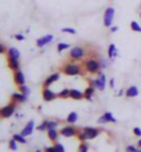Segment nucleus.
Wrapping results in <instances>:
<instances>
[{
    "label": "nucleus",
    "instance_id": "39448f33",
    "mask_svg": "<svg viewBox=\"0 0 141 152\" xmlns=\"http://www.w3.org/2000/svg\"><path fill=\"white\" fill-rule=\"evenodd\" d=\"M17 105H18L17 102L11 101V104L1 107V109H0V116H1V119H8V118H11V116L15 115Z\"/></svg>",
    "mask_w": 141,
    "mask_h": 152
},
{
    "label": "nucleus",
    "instance_id": "423d86ee",
    "mask_svg": "<svg viewBox=\"0 0 141 152\" xmlns=\"http://www.w3.org/2000/svg\"><path fill=\"white\" fill-rule=\"evenodd\" d=\"M115 20V8L113 7H108L104 11V26L105 28H111Z\"/></svg>",
    "mask_w": 141,
    "mask_h": 152
},
{
    "label": "nucleus",
    "instance_id": "f704fd0d",
    "mask_svg": "<svg viewBox=\"0 0 141 152\" xmlns=\"http://www.w3.org/2000/svg\"><path fill=\"white\" fill-rule=\"evenodd\" d=\"M126 152H140V148H137V147L133 144H130L126 147Z\"/></svg>",
    "mask_w": 141,
    "mask_h": 152
},
{
    "label": "nucleus",
    "instance_id": "393cba45",
    "mask_svg": "<svg viewBox=\"0 0 141 152\" xmlns=\"http://www.w3.org/2000/svg\"><path fill=\"white\" fill-rule=\"evenodd\" d=\"M130 28H132L133 32L141 33V24H138L137 21H132V22H130Z\"/></svg>",
    "mask_w": 141,
    "mask_h": 152
},
{
    "label": "nucleus",
    "instance_id": "473e14b6",
    "mask_svg": "<svg viewBox=\"0 0 141 152\" xmlns=\"http://www.w3.org/2000/svg\"><path fill=\"white\" fill-rule=\"evenodd\" d=\"M58 120H48V124H47V130H51V129H57L58 127Z\"/></svg>",
    "mask_w": 141,
    "mask_h": 152
},
{
    "label": "nucleus",
    "instance_id": "bb28decb",
    "mask_svg": "<svg viewBox=\"0 0 141 152\" xmlns=\"http://www.w3.org/2000/svg\"><path fill=\"white\" fill-rule=\"evenodd\" d=\"M12 138L15 141H18L20 144H26V138H25L21 133H18V134H12Z\"/></svg>",
    "mask_w": 141,
    "mask_h": 152
},
{
    "label": "nucleus",
    "instance_id": "37998d69",
    "mask_svg": "<svg viewBox=\"0 0 141 152\" xmlns=\"http://www.w3.org/2000/svg\"><path fill=\"white\" fill-rule=\"evenodd\" d=\"M45 152H56L54 145H53V147H45Z\"/></svg>",
    "mask_w": 141,
    "mask_h": 152
},
{
    "label": "nucleus",
    "instance_id": "f257e3e1",
    "mask_svg": "<svg viewBox=\"0 0 141 152\" xmlns=\"http://www.w3.org/2000/svg\"><path fill=\"white\" fill-rule=\"evenodd\" d=\"M62 72L66 76H79V75H83V69H82V66L77 62L71 61V62H66L62 66Z\"/></svg>",
    "mask_w": 141,
    "mask_h": 152
},
{
    "label": "nucleus",
    "instance_id": "dca6fc26",
    "mask_svg": "<svg viewBox=\"0 0 141 152\" xmlns=\"http://www.w3.org/2000/svg\"><path fill=\"white\" fill-rule=\"evenodd\" d=\"M71 98L72 100H83L85 98V91H80L79 88H71Z\"/></svg>",
    "mask_w": 141,
    "mask_h": 152
},
{
    "label": "nucleus",
    "instance_id": "4c0bfd02",
    "mask_svg": "<svg viewBox=\"0 0 141 152\" xmlns=\"http://www.w3.org/2000/svg\"><path fill=\"white\" fill-rule=\"evenodd\" d=\"M14 39L18 40V42H24V40H25V35H24V33H17V35H14Z\"/></svg>",
    "mask_w": 141,
    "mask_h": 152
},
{
    "label": "nucleus",
    "instance_id": "c756f323",
    "mask_svg": "<svg viewBox=\"0 0 141 152\" xmlns=\"http://www.w3.org/2000/svg\"><path fill=\"white\" fill-rule=\"evenodd\" d=\"M18 144H20L18 141H15L14 138H11V140H10V142H8V147H10V149H11V151H17V149H18Z\"/></svg>",
    "mask_w": 141,
    "mask_h": 152
},
{
    "label": "nucleus",
    "instance_id": "7ed1b4c3",
    "mask_svg": "<svg viewBox=\"0 0 141 152\" xmlns=\"http://www.w3.org/2000/svg\"><path fill=\"white\" fill-rule=\"evenodd\" d=\"M86 48L83 47V46H73V47L69 48V53H68V57L71 61H75V62H77V61H82L83 58L86 57Z\"/></svg>",
    "mask_w": 141,
    "mask_h": 152
},
{
    "label": "nucleus",
    "instance_id": "0eeeda50",
    "mask_svg": "<svg viewBox=\"0 0 141 152\" xmlns=\"http://www.w3.org/2000/svg\"><path fill=\"white\" fill-rule=\"evenodd\" d=\"M77 129L75 127V126H72V124H69V126H64V127L60 130V134L62 137H65V138H71V137H75L77 136Z\"/></svg>",
    "mask_w": 141,
    "mask_h": 152
},
{
    "label": "nucleus",
    "instance_id": "5701e85b",
    "mask_svg": "<svg viewBox=\"0 0 141 152\" xmlns=\"http://www.w3.org/2000/svg\"><path fill=\"white\" fill-rule=\"evenodd\" d=\"M138 96V87L137 86H130L127 90H126V97L129 98H134V97Z\"/></svg>",
    "mask_w": 141,
    "mask_h": 152
},
{
    "label": "nucleus",
    "instance_id": "de8ad7c7",
    "mask_svg": "<svg viewBox=\"0 0 141 152\" xmlns=\"http://www.w3.org/2000/svg\"><path fill=\"white\" fill-rule=\"evenodd\" d=\"M33 152H42V151H40V149H36V151H33Z\"/></svg>",
    "mask_w": 141,
    "mask_h": 152
},
{
    "label": "nucleus",
    "instance_id": "f8f14e48",
    "mask_svg": "<svg viewBox=\"0 0 141 152\" xmlns=\"http://www.w3.org/2000/svg\"><path fill=\"white\" fill-rule=\"evenodd\" d=\"M28 97L29 96H25L24 93L15 91V93H12L11 94V101H14V102H17V104H24V102L28 101Z\"/></svg>",
    "mask_w": 141,
    "mask_h": 152
},
{
    "label": "nucleus",
    "instance_id": "c85d7f7f",
    "mask_svg": "<svg viewBox=\"0 0 141 152\" xmlns=\"http://www.w3.org/2000/svg\"><path fill=\"white\" fill-rule=\"evenodd\" d=\"M47 124H48V120H43L36 127V130H39V132H47Z\"/></svg>",
    "mask_w": 141,
    "mask_h": 152
},
{
    "label": "nucleus",
    "instance_id": "9b49d317",
    "mask_svg": "<svg viewBox=\"0 0 141 152\" xmlns=\"http://www.w3.org/2000/svg\"><path fill=\"white\" fill-rule=\"evenodd\" d=\"M14 83H15L18 87L22 86V84H26V77H25L24 72H22L21 69H18V71L14 72Z\"/></svg>",
    "mask_w": 141,
    "mask_h": 152
},
{
    "label": "nucleus",
    "instance_id": "2f4dec72",
    "mask_svg": "<svg viewBox=\"0 0 141 152\" xmlns=\"http://www.w3.org/2000/svg\"><path fill=\"white\" fill-rule=\"evenodd\" d=\"M61 32H62V33H69V35H76L77 31L75 28H69V26H66V28L61 29Z\"/></svg>",
    "mask_w": 141,
    "mask_h": 152
},
{
    "label": "nucleus",
    "instance_id": "f03ea898",
    "mask_svg": "<svg viewBox=\"0 0 141 152\" xmlns=\"http://www.w3.org/2000/svg\"><path fill=\"white\" fill-rule=\"evenodd\" d=\"M83 68L87 73H98L101 71V65H100V60L94 58V57H89L87 60H85Z\"/></svg>",
    "mask_w": 141,
    "mask_h": 152
},
{
    "label": "nucleus",
    "instance_id": "f3484780",
    "mask_svg": "<svg viewBox=\"0 0 141 152\" xmlns=\"http://www.w3.org/2000/svg\"><path fill=\"white\" fill-rule=\"evenodd\" d=\"M118 56H119V53H118L116 46H115L113 43H111L108 46V58H109V61H112L113 58H116Z\"/></svg>",
    "mask_w": 141,
    "mask_h": 152
},
{
    "label": "nucleus",
    "instance_id": "6ab92c4d",
    "mask_svg": "<svg viewBox=\"0 0 141 152\" xmlns=\"http://www.w3.org/2000/svg\"><path fill=\"white\" fill-rule=\"evenodd\" d=\"M97 88L94 87L93 84H89L87 87H86V90H85V98L87 101H91L93 100V96H94V91H96Z\"/></svg>",
    "mask_w": 141,
    "mask_h": 152
},
{
    "label": "nucleus",
    "instance_id": "a878e982",
    "mask_svg": "<svg viewBox=\"0 0 141 152\" xmlns=\"http://www.w3.org/2000/svg\"><path fill=\"white\" fill-rule=\"evenodd\" d=\"M68 48H71V44L69 43H58L57 44V51L58 53H62V51H65V50H68Z\"/></svg>",
    "mask_w": 141,
    "mask_h": 152
},
{
    "label": "nucleus",
    "instance_id": "72a5a7b5",
    "mask_svg": "<svg viewBox=\"0 0 141 152\" xmlns=\"http://www.w3.org/2000/svg\"><path fill=\"white\" fill-rule=\"evenodd\" d=\"M18 88H20L21 93H24L25 96H29V94H31V88H29L26 84H22V86H20Z\"/></svg>",
    "mask_w": 141,
    "mask_h": 152
},
{
    "label": "nucleus",
    "instance_id": "e433bc0d",
    "mask_svg": "<svg viewBox=\"0 0 141 152\" xmlns=\"http://www.w3.org/2000/svg\"><path fill=\"white\" fill-rule=\"evenodd\" d=\"M100 60V65H101V69H105L107 66H108V61L105 60V58H102V57H100L98 58Z\"/></svg>",
    "mask_w": 141,
    "mask_h": 152
},
{
    "label": "nucleus",
    "instance_id": "1a4fd4ad",
    "mask_svg": "<svg viewBox=\"0 0 141 152\" xmlns=\"http://www.w3.org/2000/svg\"><path fill=\"white\" fill-rule=\"evenodd\" d=\"M54 40V36H53L51 33H47V35H45V36H40L39 39L36 40V46L39 48H45L47 44H50Z\"/></svg>",
    "mask_w": 141,
    "mask_h": 152
},
{
    "label": "nucleus",
    "instance_id": "79ce46f5",
    "mask_svg": "<svg viewBox=\"0 0 141 152\" xmlns=\"http://www.w3.org/2000/svg\"><path fill=\"white\" fill-rule=\"evenodd\" d=\"M108 86H109L111 88L115 87V79H113V77H111V79L108 80Z\"/></svg>",
    "mask_w": 141,
    "mask_h": 152
},
{
    "label": "nucleus",
    "instance_id": "c9c22d12",
    "mask_svg": "<svg viewBox=\"0 0 141 152\" xmlns=\"http://www.w3.org/2000/svg\"><path fill=\"white\" fill-rule=\"evenodd\" d=\"M54 148H56V152H65L64 145L61 142H54Z\"/></svg>",
    "mask_w": 141,
    "mask_h": 152
},
{
    "label": "nucleus",
    "instance_id": "ea45409f",
    "mask_svg": "<svg viewBox=\"0 0 141 152\" xmlns=\"http://www.w3.org/2000/svg\"><path fill=\"white\" fill-rule=\"evenodd\" d=\"M133 134L136 137H141V129L140 127H133Z\"/></svg>",
    "mask_w": 141,
    "mask_h": 152
},
{
    "label": "nucleus",
    "instance_id": "7c9ffc66",
    "mask_svg": "<svg viewBox=\"0 0 141 152\" xmlns=\"http://www.w3.org/2000/svg\"><path fill=\"white\" fill-rule=\"evenodd\" d=\"M90 147L87 142H80V145H79V148H77V152H89Z\"/></svg>",
    "mask_w": 141,
    "mask_h": 152
},
{
    "label": "nucleus",
    "instance_id": "a211bd4d",
    "mask_svg": "<svg viewBox=\"0 0 141 152\" xmlns=\"http://www.w3.org/2000/svg\"><path fill=\"white\" fill-rule=\"evenodd\" d=\"M7 64H8V68L11 69V71H18L21 66L20 64V60H15V58H7Z\"/></svg>",
    "mask_w": 141,
    "mask_h": 152
},
{
    "label": "nucleus",
    "instance_id": "cd10ccee",
    "mask_svg": "<svg viewBox=\"0 0 141 152\" xmlns=\"http://www.w3.org/2000/svg\"><path fill=\"white\" fill-rule=\"evenodd\" d=\"M77 138H79V141H80V142H86V141H89V138H87V134H86L85 130H82V132L77 133Z\"/></svg>",
    "mask_w": 141,
    "mask_h": 152
},
{
    "label": "nucleus",
    "instance_id": "09e8293b",
    "mask_svg": "<svg viewBox=\"0 0 141 152\" xmlns=\"http://www.w3.org/2000/svg\"><path fill=\"white\" fill-rule=\"evenodd\" d=\"M140 18H141V12H140Z\"/></svg>",
    "mask_w": 141,
    "mask_h": 152
},
{
    "label": "nucleus",
    "instance_id": "20e7f679",
    "mask_svg": "<svg viewBox=\"0 0 141 152\" xmlns=\"http://www.w3.org/2000/svg\"><path fill=\"white\" fill-rule=\"evenodd\" d=\"M107 76H105V73L102 72V71H100V72L97 73V79L94 80H90V84H93L94 87L97 88V90H100V91H104L105 87H107Z\"/></svg>",
    "mask_w": 141,
    "mask_h": 152
},
{
    "label": "nucleus",
    "instance_id": "49530a36",
    "mask_svg": "<svg viewBox=\"0 0 141 152\" xmlns=\"http://www.w3.org/2000/svg\"><path fill=\"white\" fill-rule=\"evenodd\" d=\"M137 145H138V148H140V152H141V138H140V140H138Z\"/></svg>",
    "mask_w": 141,
    "mask_h": 152
},
{
    "label": "nucleus",
    "instance_id": "b1692460",
    "mask_svg": "<svg viewBox=\"0 0 141 152\" xmlns=\"http://www.w3.org/2000/svg\"><path fill=\"white\" fill-rule=\"evenodd\" d=\"M58 98H71V88H62L60 93H58Z\"/></svg>",
    "mask_w": 141,
    "mask_h": 152
},
{
    "label": "nucleus",
    "instance_id": "2eb2a0df",
    "mask_svg": "<svg viewBox=\"0 0 141 152\" xmlns=\"http://www.w3.org/2000/svg\"><path fill=\"white\" fill-rule=\"evenodd\" d=\"M86 132V134H87V138L89 140H94L96 137H98V134L101 133L100 129H96V127H90V126H87V127L83 129Z\"/></svg>",
    "mask_w": 141,
    "mask_h": 152
},
{
    "label": "nucleus",
    "instance_id": "aec40b11",
    "mask_svg": "<svg viewBox=\"0 0 141 152\" xmlns=\"http://www.w3.org/2000/svg\"><path fill=\"white\" fill-rule=\"evenodd\" d=\"M21 53L17 47H8L7 51V58H15V60H20Z\"/></svg>",
    "mask_w": 141,
    "mask_h": 152
},
{
    "label": "nucleus",
    "instance_id": "6e6552de",
    "mask_svg": "<svg viewBox=\"0 0 141 152\" xmlns=\"http://www.w3.org/2000/svg\"><path fill=\"white\" fill-rule=\"evenodd\" d=\"M97 122L101 123V124H105V123H116L118 120H116V118L113 116L112 112L107 111V112H104L100 118H98V119H97Z\"/></svg>",
    "mask_w": 141,
    "mask_h": 152
},
{
    "label": "nucleus",
    "instance_id": "ddd939ff",
    "mask_svg": "<svg viewBox=\"0 0 141 152\" xmlns=\"http://www.w3.org/2000/svg\"><path fill=\"white\" fill-rule=\"evenodd\" d=\"M33 130H35V120H29L28 123L24 126V129L21 130V134L24 137H28L33 133Z\"/></svg>",
    "mask_w": 141,
    "mask_h": 152
},
{
    "label": "nucleus",
    "instance_id": "4468645a",
    "mask_svg": "<svg viewBox=\"0 0 141 152\" xmlns=\"http://www.w3.org/2000/svg\"><path fill=\"white\" fill-rule=\"evenodd\" d=\"M60 80V73L56 72V73H51L50 76H47L45 79V82H43V87H50L53 83H56V82H58Z\"/></svg>",
    "mask_w": 141,
    "mask_h": 152
},
{
    "label": "nucleus",
    "instance_id": "c03bdc74",
    "mask_svg": "<svg viewBox=\"0 0 141 152\" xmlns=\"http://www.w3.org/2000/svg\"><path fill=\"white\" fill-rule=\"evenodd\" d=\"M109 29H111V33H116L118 31H119V26H113V25H112Z\"/></svg>",
    "mask_w": 141,
    "mask_h": 152
},
{
    "label": "nucleus",
    "instance_id": "a18cd8bd",
    "mask_svg": "<svg viewBox=\"0 0 141 152\" xmlns=\"http://www.w3.org/2000/svg\"><path fill=\"white\" fill-rule=\"evenodd\" d=\"M15 118L17 119H21V118H24V115H22L21 112H15Z\"/></svg>",
    "mask_w": 141,
    "mask_h": 152
},
{
    "label": "nucleus",
    "instance_id": "412c9836",
    "mask_svg": "<svg viewBox=\"0 0 141 152\" xmlns=\"http://www.w3.org/2000/svg\"><path fill=\"white\" fill-rule=\"evenodd\" d=\"M60 132L57 130V129H51V130H47V137L48 140L53 141V142H57V140H58V137H60Z\"/></svg>",
    "mask_w": 141,
    "mask_h": 152
},
{
    "label": "nucleus",
    "instance_id": "58836bf2",
    "mask_svg": "<svg viewBox=\"0 0 141 152\" xmlns=\"http://www.w3.org/2000/svg\"><path fill=\"white\" fill-rule=\"evenodd\" d=\"M7 51H8V48L6 47V44L4 43L0 44V53H1V54H7Z\"/></svg>",
    "mask_w": 141,
    "mask_h": 152
},
{
    "label": "nucleus",
    "instance_id": "9d476101",
    "mask_svg": "<svg viewBox=\"0 0 141 152\" xmlns=\"http://www.w3.org/2000/svg\"><path fill=\"white\" fill-rule=\"evenodd\" d=\"M42 97L46 102H50V101H54L58 97V93H54L50 87H43V91H42Z\"/></svg>",
    "mask_w": 141,
    "mask_h": 152
},
{
    "label": "nucleus",
    "instance_id": "a19ab883",
    "mask_svg": "<svg viewBox=\"0 0 141 152\" xmlns=\"http://www.w3.org/2000/svg\"><path fill=\"white\" fill-rule=\"evenodd\" d=\"M116 96H118V97H123V96H126V90H125V88H121V90H119V91L116 93Z\"/></svg>",
    "mask_w": 141,
    "mask_h": 152
},
{
    "label": "nucleus",
    "instance_id": "4be33fe9",
    "mask_svg": "<svg viewBox=\"0 0 141 152\" xmlns=\"http://www.w3.org/2000/svg\"><path fill=\"white\" fill-rule=\"evenodd\" d=\"M77 120H79V115H77V112H71L68 116H66V119H65V122L68 124H75L77 123Z\"/></svg>",
    "mask_w": 141,
    "mask_h": 152
}]
</instances>
